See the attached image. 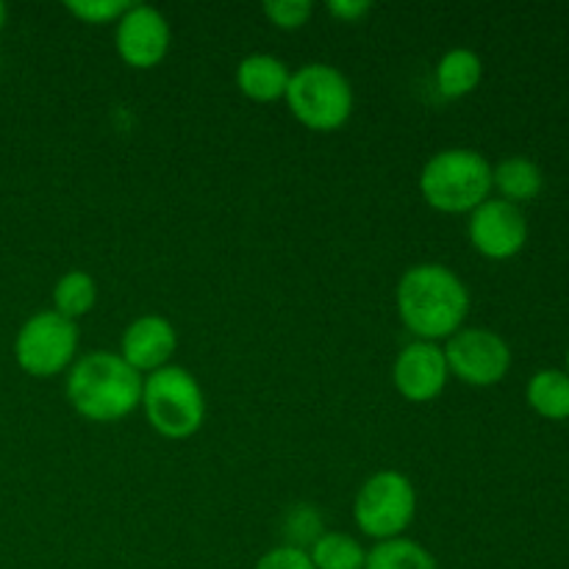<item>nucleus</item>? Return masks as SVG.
Returning <instances> with one entry per match:
<instances>
[{"label": "nucleus", "mask_w": 569, "mask_h": 569, "mask_svg": "<svg viewBox=\"0 0 569 569\" xmlns=\"http://www.w3.org/2000/svg\"><path fill=\"white\" fill-rule=\"evenodd\" d=\"M395 306L415 339L445 342L465 328L470 315V289L450 267L426 261L400 276Z\"/></svg>", "instance_id": "obj_1"}, {"label": "nucleus", "mask_w": 569, "mask_h": 569, "mask_svg": "<svg viewBox=\"0 0 569 569\" xmlns=\"http://www.w3.org/2000/svg\"><path fill=\"white\" fill-rule=\"evenodd\" d=\"M142 383L114 350H89L67 370L64 392L72 409L89 422H117L142 403Z\"/></svg>", "instance_id": "obj_2"}, {"label": "nucleus", "mask_w": 569, "mask_h": 569, "mask_svg": "<svg viewBox=\"0 0 569 569\" xmlns=\"http://www.w3.org/2000/svg\"><path fill=\"white\" fill-rule=\"evenodd\" d=\"M417 183L431 209L470 214L492 198V164L472 148H445L422 164Z\"/></svg>", "instance_id": "obj_3"}, {"label": "nucleus", "mask_w": 569, "mask_h": 569, "mask_svg": "<svg viewBox=\"0 0 569 569\" xmlns=\"http://www.w3.org/2000/svg\"><path fill=\"white\" fill-rule=\"evenodd\" d=\"M139 409L164 439H189L206 420V395L187 367L167 365L144 376Z\"/></svg>", "instance_id": "obj_4"}, {"label": "nucleus", "mask_w": 569, "mask_h": 569, "mask_svg": "<svg viewBox=\"0 0 569 569\" xmlns=\"http://www.w3.org/2000/svg\"><path fill=\"white\" fill-rule=\"evenodd\" d=\"M283 100L298 122L311 131H337L353 114L350 78L326 61H309L292 70Z\"/></svg>", "instance_id": "obj_5"}, {"label": "nucleus", "mask_w": 569, "mask_h": 569, "mask_svg": "<svg viewBox=\"0 0 569 569\" xmlns=\"http://www.w3.org/2000/svg\"><path fill=\"white\" fill-rule=\"evenodd\" d=\"M417 517V489L398 470H378L367 478L353 498V520L372 542L398 539Z\"/></svg>", "instance_id": "obj_6"}, {"label": "nucleus", "mask_w": 569, "mask_h": 569, "mask_svg": "<svg viewBox=\"0 0 569 569\" xmlns=\"http://www.w3.org/2000/svg\"><path fill=\"white\" fill-rule=\"evenodd\" d=\"M78 322L53 309L33 311L14 337L17 367L31 378L61 376L78 359Z\"/></svg>", "instance_id": "obj_7"}, {"label": "nucleus", "mask_w": 569, "mask_h": 569, "mask_svg": "<svg viewBox=\"0 0 569 569\" xmlns=\"http://www.w3.org/2000/svg\"><path fill=\"white\" fill-rule=\"evenodd\" d=\"M442 348L450 376L470 387H495L511 370V348L489 328H459Z\"/></svg>", "instance_id": "obj_8"}, {"label": "nucleus", "mask_w": 569, "mask_h": 569, "mask_svg": "<svg viewBox=\"0 0 569 569\" xmlns=\"http://www.w3.org/2000/svg\"><path fill=\"white\" fill-rule=\"evenodd\" d=\"M172 31L164 11L150 3H131V9L117 20L114 48L128 67L150 70L170 53Z\"/></svg>", "instance_id": "obj_9"}, {"label": "nucleus", "mask_w": 569, "mask_h": 569, "mask_svg": "<svg viewBox=\"0 0 569 569\" xmlns=\"http://www.w3.org/2000/svg\"><path fill=\"white\" fill-rule=\"evenodd\" d=\"M467 237H470L472 248L487 259H515L528 242V220L520 206L489 198L476 211H470Z\"/></svg>", "instance_id": "obj_10"}, {"label": "nucleus", "mask_w": 569, "mask_h": 569, "mask_svg": "<svg viewBox=\"0 0 569 569\" xmlns=\"http://www.w3.org/2000/svg\"><path fill=\"white\" fill-rule=\"evenodd\" d=\"M450 381L448 359L442 342L411 339L400 348L392 365V383L411 403H428L445 392Z\"/></svg>", "instance_id": "obj_11"}, {"label": "nucleus", "mask_w": 569, "mask_h": 569, "mask_svg": "<svg viewBox=\"0 0 569 569\" xmlns=\"http://www.w3.org/2000/svg\"><path fill=\"white\" fill-rule=\"evenodd\" d=\"M176 350V326L164 315H142L126 326L117 353L126 359L128 367H133L144 378L150 372L161 370V367L172 365Z\"/></svg>", "instance_id": "obj_12"}, {"label": "nucleus", "mask_w": 569, "mask_h": 569, "mask_svg": "<svg viewBox=\"0 0 569 569\" xmlns=\"http://www.w3.org/2000/svg\"><path fill=\"white\" fill-rule=\"evenodd\" d=\"M292 70L272 53H248L237 64V87L256 103H272L287 94Z\"/></svg>", "instance_id": "obj_13"}, {"label": "nucleus", "mask_w": 569, "mask_h": 569, "mask_svg": "<svg viewBox=\"0 0 569 569\" xmlns=\"http://www.w3.org/2000/svg\"><path fill=\"white\" fill-rule=\"evenodd\" d=\"M545 187L542 167L528 156H506L492 164V189H498L500 200L520 206L537 198Z\"/></svg>", "instance_id": "obj_14"}, {"label": "nucleus", "mask_w": 569, "mask_h": 569, "mask_svg": "<svg viewBox=\"0 0 569 569\" xmlns=\"http://www.w3.org/2000/svg\"><path fill=\"white\" fill-rule=\"evenodd\" d=\"M483 78V59L472 48H450L437 61V87L445 98H465Z\"/></svg>", "instance_id": "obj_15"}, {"label": "nucleus", "mask_w": 569, "mask_h": 569, "mask_svg": "<svg viewBox=\"0 0 569 569\" xmlns=\"http://www.w3.org/2000/svg\"><path fill=\"white\" fill-rule=\"evenodd\" d=\"M526 400L545 420H569V376L553 367L533 372L526 387Z\"/></svg>", "instance_id": "obj_16"}, {"label": "nucleus", "mask_w": 569, "mask_h": 569, "mask_svg": "<svg viewBox=\"0 0 569 569\" xmlns=\"http://www.w3.org/2000/svg\"><path fill=\"white\" fill-rule=\"evenodd\" d=\"M315 569H365L367 548L345 531H322L309 548Z\"/></svg>", "instance_id": "obj_17"}, {"label": "nucleus", "mask_w": 569, "mask_h": 569, "mask_svg": "<svg viewBox=\"0 0 569 569\" xmlns=\"http://www.w3.org/2000/svg\"><path fill=\"white\" fill-rule=\"evenodd\" d=\"M365 569H439V561L433 559L426 545L409 537H398L372 545L367 550Z\"/></svg>", "instance_id": "obj_18"}, {"label": "nucleus", "mask_w": 569, "mask_h": 569, "mask_svg": "<svg viewBox=\"0 0 569 569\" xmlns=\"http://www.w3.org/2000/svg\"><path fill=\"white\" fill-rule=\"evenodd\" d=\"M94 303H98V283L89 272L67 270L53 283V311H59L67 320L78 322L94 309Z\"/></svg>", "instance_id": "obj_19"}, {"label": "nucleus", "mask_w": 569, "mask_h": 569, "mask_svg": "<svg viewBox=\"0 0 569 569\" xmlns=\"http://www.w3.org/2000/svg\"><path fill=\"white\" fill-rule=\"evenodd\" d=\"M131 3L133 0H67L64 9L89 26H103V22L117 26V20L131 9Z\"/></svg>", "instance_id": "obj_20"}, {"label": "nucleus", "mask_w": 569, "mask_h": 569, "mask_svg": "<svg viewBox=\"0 0 569 569\" xmlns=\"http://www.w3.org/2000/svg\"><path fill=\"white\" fill-rule=\"evenodd\" d=\"M261 11L267 14V20L276 28L283 31H298L315 14V3L311 0H264Z\"/></svg>", "instance_id": "obj_21"}, {"label": "nucleus", "mask_w": 569, "mask_h": 569, "mask_svg": "<svg viewBox=\"0 0 569 569\" xmlns=\"http://www.w3.org/2000/svg\"><path fill=\"white\" fill-rule=\"evenodd\" d=\"M253 569H315L309 559V550L295 548V545H278V548L267 550Z\"/></svg>", "instance_id": "obj_22"}, {"label": "nucleus", "mask_w": 569, "mask_h": 569, "mask_svg": "<svg viewBox=\"0 0 569 569\" xmlns=\"http://www.w3.org/2000/svg\"><path fill=\"white\" fill-rule=\"evenodd\" d=\"M328 11H331L337 20L356 22V20H361L365 14H370L372 3L370 0H331V3H328Z\"/></svg>", "instance_id": "obj_23"}, {"label": "nucleus", "mask_w": 569, "mask_h": 569, "mask_svg": "<svg viewBox=\"0 0 569 569\" xmlns=\"http://www.w3.org/2000/svg\"><path fill=\"white\" fill-rule=\"evenodd\" d=\"M6 22H9V6H6L3 0H0V31H3V28H6Z\"/></svg>", "instance_id": "obj_24"}, {"label": "nucleus", "mask_w": 569, "mask_h": 569, "mask_svg": "<svg viewBox=\"0 0 569 569\" xmlns=\"http://www.w3.org/2000/svg\"><path fill=\"white\" fill-rule=\"evenodd\" d=\"M565 372L569 376V350H567V370H565Z\"/></svg>", "instance_id": "obj_25"}]
</instances>
